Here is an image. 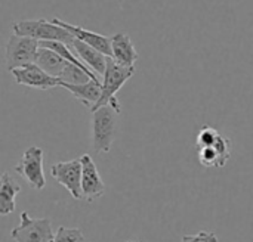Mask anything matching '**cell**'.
<instances>
[{
    "label": "cell",
    "instance_id": "cell-7",
    "mask_svg": "<svg viewBox=\"0 0 253 242\" xmlns=\"http://www.w3.org/2000/svg\"><path fill=\"white\" fill-rule=\"evenodd\" d=\"M52 177L62 185L74 200H83L82 194V160L74 158L70 161H61L50 167Z\"/></svg>",
    "mask_w": 253,
    "mask_h": 242
},
{
    "label": "cell",
    "instance_id": "cell-11",
    "mask_svg": "<svg viewBox=\"0 0 253 242\" xmlns=\"http://www.w3.org/2000/svg\"><path fill=\"white\" fill-rule=\"evenodd\" d=\"M199 161L208 169H222L231 157V140L225 136H219L215 145L197 149Z\"/></svg>",
    "mask_w": 253,
    "mask_h": 242
},
{
    "label": "cell",
    "instance_id": "cell-9",
    "mask_svg": "<svg viewBox=\"0 0 253 242\" xmlns=\"http://www.w3.org/2000/svg\"><path fill=\"white\" fill-rule=\"evenodd\" d=\"M12 75H13L16 84L33 87V89H40V90H47V89H53L58 86L61 87V84H62V81L59 78L49 75L36 64L27 65L19 69H13Z\"/></svg>",
    "mask_w": 253,
    "mask_h": 242
},
{
    "label": "cell",
    "instance_id": "cell-3",
    "mask_svg": "<svg viewBox=\"0 0 253 242\" xmlns=\"http://www.w3.org/2000/svg\"><path fill=\"white\" fill-rule=\"evenodd\" d=\"M116 115L117 112L110 106H102L92 112L90 120V140L92 149L96 154H108L116 139Z\"/></svg>",
    "mask_w": 253,
    "mask_h": 242
},
{
    "label": "cell",
    "instance_id": "cell-5",
    "mask_svg": "<svg viewBox=\"0 0 253 242\" xmlns=\"http://www.w3.org/2000/svg\"><path fill=\"white\" fill-rule=\"evenodd\" d=\"M10 237L15 242H52L55 238L49 219H33L27 211L21 213V223Z\"/></svg>",
    "mask_w": 253,
    "mask_h": 242
},
{
    "label": "cell",
    "instance_id": "cell-18",
    "mask_svg": "<svg viewBox=\"0 0 253 242\" xmlns=\"http://www.w3.org/2000/svg\"><path fill=\"white\" fill-rule=\"evenodd\" d=\"M84 235L79 229H70V228H58L55 238L52 242H83Z\"/></svg>",
    "mask_w": 253,
    "mask_h": 242
},
{
    "label": "cell",
    "instance_id": "cell-20",
    "mask_svg": "<svg viewBox=\"0 0 253 242\" xmlns=\"http://www.w3.org/2000/svg\"><path fill=\"white\" fill-rule=\"evenodd\" d=\"M127 242H142V241H136V240H130V241H127Z\"/></svg>",
    "mask_w": 253,
    "mask_h": 242
},
{
    "label": "cell",
    "instance_id": "cell-8",
    "mask_svg": "<svg viewBox=\"0 0 253 242\" xmlns=\"http://www.w3.org/2000/svg\"><path fill=\"white\" fill-rule=\"evenodd\" d=\"M82 160V194L83 200L92 203L105 194V183L102 182L95 161L89 154L80 157Z\"/></svg>",
    "mask_w": 253,
    "mask_h": 242
},
{
    "label": "cell",
    "instance_id": "cell-6",
    "mask_svg": "<svg viewBox=\"0 0 253 242\" xmlns=\"http://www.w3.org/2000/svg\"><path fill=\"white\" fill-rule=\"evenodd\" d=\"M15 172L27 180V183L42 191L46 186V177L43 172V149L39 146H30L24 151L19 163L15 166Z\"/></svg>",
    "mask_w": 253,
    "mask_h": 242
},
{
    "label": "cell",
    "instance_id": "cell-15",
    "mask_svg": "<svg viewBox=\"0 0 253 242\" xmlns=\"http://www.w3.org/2000/svg\"><path fill=\"white\" fill-rule=\"evenodd\" d=\"M70 62H67L65 59H62L58 53H55L53 50L40 47L37 52V58H36V65H39L44 72H47L52 77H56L61 80V75L65 69V67Z\"/></svg>",
    "mask_w": 253,
    "mask_h": 242
},
{
    "label": "cell",
    "instance_id": "cell-10",
    "mask_svg": "<svg viewBox=\"0 0 253 242\" xmlns=\"http://www.w3.org/2000/svg\"><path fill=\"white\" fill-rule=\"evenodd\" d=\"M53 24L65 28L70 34H73L74 38L83 41L84 44L96 49L98 52L104 53L105 56L111 58V37H105L102 34H98L95 31H89V30H84L83 27H77V25H71L59 18H53L52 19Z\"/></svg>",
    "mask_w": 253,
    "mask_h": 242
},
{
    "label": "cell",
    "instance_id": "cell-2",
    "mask_svg": "<svg viewBox=\"0 0 253 242\" xmlns=\"http://www.w3.org/2000/svg\"><path fill=\"white\" fill-rule=\"evenodd\" d=\"M135 74V67L127 68V67H122L119 64H116L111 58H108V64H107V71L102 77V93H101V99L99 102L90 109L92 112H95L96 109L102 108V106H110L113 108L117 114L122 112V105L119 102V99L116 98L117 92L123 87V84L132 78Z\"/></svg>",
    "mask_w": 253,
    "mask_h": 242
},
{
    "label": "cell",
    "instance_id": "cell-19",
    "mask_svg": "<svg viewBox=\"0 0 253 242\" xmlns=\"http://www.w3.org/2000/svg\"><path fill=\"white\" fill-rule=\"evenodd\" d=\"M182 242H219V240H218L216 234L202 231L196 235H184Z\"/></svg>",
    "mask_w": 253,
    "mask_h": 242
},
{
    "label": "cell",
    "instance_id": "cell-17",
    "mask_svg": "<svg viewBox=\"0 0 253 242\" xmlns=\"http://www.w3.org/2000/svg\"><path fill=\"white\" fill-rule=\"evenodd\" d=\"M221 136V133L212 127V126H203L196 138V145H197V149H202V148H208V146H212L215 145V142L218 140V138Z\"/></svg>",
    "mask_w": 253,
    "mask_h": 242
},
{
    "label": "cell",
    "instance_id": "cell-4",
    "mask_svg": "<svg viewBox=\"0 0 253 242\" xmlns=\"http://www.w3.org/2000/svg\"><path fill=\"white\" fill-rule=\"evenodd\" d=\"M40 43L30 37H21L12 34L6 44V67L12 72L13 69L24 68L36 64Z\"/></svg>",
    "mask_w": 253,
    "mask_h": 242
},
{
    "label": "cell",
    "instance_id": "cell-16",
    "mask_svg": "<svg viewBox=\"0 0 253 242\" xmlns=\"http://www.w3.org/2000/svg\"><path fill=\"white\" fill-rule=\"evenodd\" d=\"M21 186L7 174H1L0 182V214L7 216L15 211V197L19 194Z\"/></svg>",
    "mask_w": 253,
    "mask_h": 242
},
{
    "label": "cell",
    "instance_id": "cell-14",
    "mask_svg": "<svg viewBox=\"0 0 253 242\" xmlns=\"http://www.w3.org/2000/svg\"><path fill=\"white\" fill-rule=\"evenodd\" d=\"M61 87L67 89L77 101H80L84 106H87L90 109L99 102L101 93H102V81L101 80H90L89 83L82 84V86L62 83Z\"/></svg>",
    "mask_w": 253,
    "mask_h": 242
},
{
    "label": "cell",
    "instance_id": "cell-1",
    "mask_svg": "<svg viewBox=\"0 0 253 242\" xmlns=\"http://www.w3.org/2000/svg\"><path fill=\"white\" fill-rule=\"evenodd\" d=\"M12 33L21 37H30L39 43L44 41H59L67 46H73L74 37L65 28L46 19H24L12 24Z\"/></svg>",
    "mask_w": 253,
    "mask_h": 242
},
{
    "label": "cell",
    "instance_id": "cell-12",
    "mask_svg": "<svg viewBox=\"0 0 253 242\" xmlns=\"http://www.w3.org/2000/svg\"><path fill=\"white\" fill-rule=\"evenodd\" d=\"M138 52L130 40V37L125 33H117L111 35V59L122 65L132 68L138 61Z\"/></svg>",
    "mask_w": 253,
    "mask_h": 242
},
{
    "label": "cell",
    "instance_id": "cell-13",
    "mask_svg": "<svg viewBox=\"0 0 253 242\" xmlns=\"http://www.w3.org/2000/svg\"><path fill=\"white\" fill-rule=\"evenodd\" d=\"M71 49L74 50V53L79 56L80 61H83V64L90 69L95 71L98 77H104L105 71H107V64H108V56H105L104 53L98 52L96 49L84 44L80 40H74Z\"/></svg>",
    "mask_w": 253,
    "mask_h": 242
}]
</instances>
